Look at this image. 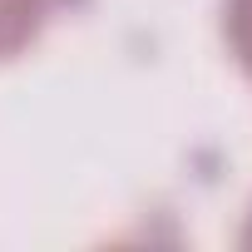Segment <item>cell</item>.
<instances>
[{
  "label": "cell",
  "mask_w": 252,
  "mask_h": 252,
  "mask_svg": "<svg viewBox=\"0 0 252 252\" xmlns=\"http://www.w3.org/2000/svg\"><path fill=\"white\" fill-rule=\"evenodd\" d=\"M55 15V0H0V64L30 55Z\"/></svg>",
  "instance_id": "cell-1"
},
{
  "label": "cell",
  "mask_w": 252,
  "mask_h": 252,
  "mask_svg": "<svg viewBox=\"0 0 252 252\" xmlns=\"http://www.w3.org/2000/svg\"><path fill=\"white\" fill-rule=\"evenodd\" d=\"M222 45L242 74H252V0H222Z\"/></svg>",
  "instance_id": "cell-2"
},
{
  "label": "cell",
  "mask_w": 252,
  "mask_h": 252,
  "mask_svg": "<svg viewBox=\"0 0 252 252\" xmlns=\"http://www.w3.org/2000/svg\"><path fill=\"white\" fill-rule=\"evenodd\" d=\"M237 242H242V247H252V208H247V222H242V232H237Z\"/></svg>",
  "instance_id": "cell-3"
}]
</instances>
